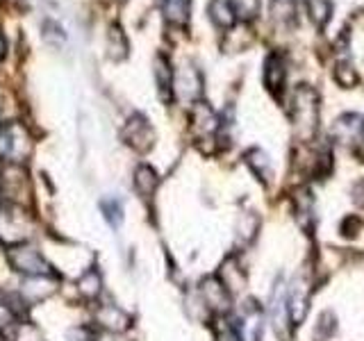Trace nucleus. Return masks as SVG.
Returning a JSON list of instances; mask_svg holds the SVG:
<instances>
[{"instance_id":"30","label":"nucleus","mask_w":364,"mask_h":341,"mask_svg":"<svg viewBox=\"0 0 364 341\" xmlns=\"http://www.w3.org/2000/svg\"><path fill=\"white\" fill-rule=\"evenodd\" d=\"M353 200L364 207V180L355 182V187H353Z\"/></svg>"},{"instance_id":"25","label":"nucleus","mask_w":364,"mask_h":341,"mask_svg":"<svg viewBox=\"0 0 364 341\" xmlns=\"http://www.w3.org/2000/svg\"><path fill=\"white\" fill-rule=\"evenodd\" d=\"M16 128H11V125H0V157H14L16 155V148H18V141H16Z\"/></svg>"},{"instance_id":"8","label":"nucleus","mask_w":364,"mask_h":341,"mask_svg":"<svg viewBox=\"0 0 364 341\" xmlns=\"http://www.w3.org/2000/svg\"><path fill=\"white\" fill-rule=\"evenodd\" d=\"M26 221H23L21 212H16L14 202L0 205V239L7 244H21L26 239Z\"/></svg>"},{"instance_id":"27","label":"nucleus","mask_w":364,"mask_h":341,"mask_svg":"<svg viewBox=\"0 0 364 341\" xmlns=\"http://www.w3.org/2000/svg\"><path fill=\"white\" fill-rule=\"evenodd\" d=\"M100 210H102V214H105V219L109 221L112 227L121 225V221H123V205H121V200L105 198V200L100 202Z\"/></svg>"},{"instance_id":"7","label":"nucleus","mask_w":364,"mask_h":341,"mask_svg":"<svg viewBox=\"0 0 364 341\" xmlns=\"http://www.w3.org/2000/svg\"><path fill=\"white\" fill-rule=\"evenodd\" d=\"M287 73V57L278 50L269 53L264 60V87L273 98H280L284 94Z\"/></svg>"},{"instance_id":"15","label":"nucleus","mask_w":364,"mask_h":341,"mask_svg":"<svg viewBox=\"0 0 364 341\" xmlns=\"http://www.w3.org/2000/svg\"><path fill=\"white\" fill-rule=\"evenodd\" d=\"M333 11H335L333 0H305V14L318 32H323L330 26Z\"/></svg>"},{"instance_id":"2","label":"nucleus","mask_w":364,"mask_h":341,"mask_svg":"<svg viewBox=\"0 0 364 341\" xmlns=\"http://www.w3.org/2000/svg\"><path fill=\"white\" fill-rule=\"evenodd\" d=\"M9 264L26 276H50V264L37 248L30 244H16L9 248Z\"/></svg>"},{"instance_id":"20","label":"nucleus","mask_w":364,"mask_h":341,"mask_svg":"<svg viewBox=\"0 0 364 341\" xmlns=\"http://www.w3.org/2000/svg\"><path fill=\"white\" fill-rule=\"evenodd\" d=\"M333 80L339 89H355L360 85V73L350 60L341 57V60H337L333 66Z\"/></svg>"},{"instance_id":"31","label":"nucleus","mask_w":364,"mask_h":341,"mask_svg":"<svg viewBox=\"0 0 364 341\" xmlns=\"http://www.w3.org/2000/svg\"><path fill=\"white\" fill-rule=\"evenodd\" d=\"M5 50H7V43H5L3 32H0V60H3V57H5Z\"/></svg>"},{"instance_id":"26","label":"nucleus","mask_w":364,"mask_h":341,"mask_svg":"<svg viewBox=\"0 0 364 341\" xmlns=\"http://www.w3.org/2000/svg\"><path fill=\"white\" fill-rule=\"evenodd\" d=\"M80 291H82L87 298H96V296L100 293L102 289V278H100V273L96 269H91L87 271L82 278H80Z\"/></svg>"},{"instance_id":"1","label":"nucleus","mask_w":364,"mask_h":341,"mask_svg":"<svg viewBox=\"0 0 364 341\" xmlns=\"http://www.w3.org/2000/svg\"><path fill=\"white\" fill-rule=\"evenodd\" d=\"M289 105L294 134L301 141H312L318 132V121H321V98H318L316 89L310 85H299L291 91Z\"/></svg>"},{"instance_id":"6","label":"nucleus","mask_w":364,"mask_h":341,"mask_svg":"<svg viewBox=\"0 0 364 341\" xmlns=\"http://www.w3.org/2000/svg\"><path fill=\"white\" fill-rule=\"evenodd\" d=\"M330 136H333V141L341 146H348V148L360 146L364 141V117L353 112L341 114L333 123V128H330Z\"/></svg>"},{"instance_id":"28","label":"nucleus","mask_w":364,"mask_h":341,"mask_svg":"<svg viewBox=\"0 0 364 341\" xmlns=\"http://www.w3.org/2000/svg\"><path fill=\"white\" fill-rule=\"evenodd\" d=\"M14 341H43V335H41V330L37 325L21 323V325H16Z\"/></svg>"},{"instance_id":"32","label":"nucleus","mask_w":364,"mask_h":341,"mask_svg":"<svg viewBox=\"0 0 364 341\" xmlns=\"http://www.w3.org/2000/svg\"><path fill=\"white\" fill-rule=\"evenodd\" d=\"M71 341H94V339H89V337H80V339H71Z\"/></svg>"},{"instance_id":"4","label":"nucleus","mask_w":364,"mask_h":341,"mask_svg":"<svg viewBox=\"0 0 364 341\" xmlns=\"http://www.w3.org/2000/svg\"><path fill=\"white\" fill-rule=\"evenodd\" d=\"M203 96V73L198 66L182 64L178 71H173V98L185 102H198Z\"/></svg>"},{"instance_id":"9","label":"nucleus","mask_w":364,"mask_h":341,"mask_svg":"<svg viewBox=\"0 0 364 341\" xmlns=\"http://www.w3.org/2000/svg\"><path fill=\"white\" fill-rule=\"evenodd\" d=\"M307 303H310V282L303 276H299L291 287L287 289V310H289V321L303 323V318L307 314Z\"/></svg>"},{"instance_id":"3","label":"nucleus","mask_w":364,"mask_h":341,"mask_svg":"<svg viewBox=\"0 0 364 341\" xmlns=\"http://www.w3.org/2000/svg\"><path fill=\"white\" fill-rule=\"evenodd\" d=\"M121 139L136 153H148L155 144V130L144 114H132L121 130Z\"/></svg>"},{"instance_id":"13","label":"nucleus","mask_w":364,"mask_h":341,"mask_svg":"<svg viewBox=\"0 0 364 341\" xmlns=\"http://www.w3.org/2000/svg\"><path fill=\"white\" fill-rule=\"evenodd\" d=\"M271 321L273 328L278 330V335H284V328L289 323V310H287V287L282 284V280H278L271 291Z\"/></svg>"},{"instance_id":"18","label":"nucleus","mask_w":364,"mask_h":341,"mask_svg":"<svg viewBox=\"0 0 364 341\" xmlns=\"http://www.w3.org/2000/svg\"><path fill=\"white\" fill-rule=\"evenodd\" d=\"M208 14H210V21L214 23V26L221 28V30H230L232 26H237V16H235V9L230 5V0H210Z\"/></svg>"},{"instance_id":"17","label":"nucleus","mask_w":364,"mask_h":341,"mask_svg":"<svg viewBox=\"0 0 364 341\" xmlns=\"http://www.w3.org/2000/svg\"><path fill=\"white\" fill-rule=\"evenodd\" d=\"M98 323L109 332H121L130 325V316L117 305H102L98 310Z\"/></svg>"},{"instance_id":"29","label":"nucleus","mask_w":364,"mask_h":341,"mask_svg":"<svg viewBox=\"0 0 364 341\" xmlns=\"http://www.w3.org/2000/svg\"><path fill=\"white\" fill-rule=\"evenodd\" d=\"M11 318H14V314H11V310L5 305V303H0V330L7 328L11 323Z\"/></svg>"},{"instance_id":"21","label":"nucleus","mask_w":364,"mask_h":341,"mask_svg":"<svg viewBox=\"0 0 364 341\" xmlns=\"http://www.w3.org/2000/svg\"><path fill=\"white\" fill-rule=\"evenodd\" d=\"M271 18L278 26H294L299 18V3L296 0H271Z\"/></svg>"},{"instance_id":"10","label":"nucleus","mask_w":364,"mask_h":341,"mask_svg":"<svg viewBox=\"0 0 364 341\" xmlns=\"http://www.w3.org/2000/svg\"><path fill=\"white\" fill-rule=\"evenodd\" d=\"M153 68H155L157 96H159V100L164 102V105H168V102L173 100V71H176V68L171 66L168 57L164 53H157L155 55Z\"/></svg>"},{"instance_id":"11","label":"nucleus","mask_w":364,"mask_h":341,"mask_svg":"<svg viewBox=\"0 0 364 341\" xmlns=\"http://www.w3.org/2000/svg\"><path fill=\"white\" fill-rule=\"evenodd\" d=\"M203 301L212 312H225L230 307V291L225 289V284L219 278H208L200 287Z\"/></svg>"},{"instance_id":"5","label":"nucleus","mask_w":364,"mask_h":341,"mask_svg":"<svg viewBox=\"0 0 364 341\" xmlns=\"http://www.w3.org/2000/svg\"><path fill=\"white\" fill-rule=\"evenodd\" d=\"M264 328V312L257 301H246L235 318V335L239 341H259Z\"/></svg>"},{"instance_id":"12","label":"nucleus","mask_w":364,"mask_h":341,"mask_svg":"<svg viewBox=\"0 0 364 341\" xmlns=\"http://www.w3.org/2000/svg\"><path fill=\"white\" fill-rule=\"evenodd\" d=\"M55 289H57V280L55 278L32 276V278H28L26 282H23L21 293H23V298H26V303L34 305V303H41V301L48 298L50 293H55Z\"/></svg>"},{"instance_id":"22","label":"nucleus","mask_w":364,"mask_h":341,"mask_svg":"<svg viewBox=\"0 0 364 341\" xmlns=\"http://www.w3.org/2000/svg\"><path fill=\"white\" fill-rule=\"evenodd\" d=\"M157 185H159V178H157L153 166H148V164L136 166V170H134V187H136V191H139L144 198H151L153 193H155V189H157Z\"/></svg>"},{"instance_id":"19","label":"nucleus","mask_w":364,"mask_h":341,"mask_svg":"<svg viewBox=\"0 0 364 341\" xmlns=\"http://www.w3.org/2000/svg\"><path fill=\"white\" fill-rule=\"evenodd\" d=\"M250 41H253V34L246 23H237L230 30H225V39H223V50L225 53H242L246 50Z\"/></svg>"},{"instance_id":"24","label":"nucleus","mask_w":364,"mask_h":341,"mask_svg":"<svg viewBox=\"0 0 364 341\" xmlns=\"http://www.w3.org/2000/svg\"><path fill=\"white\" fill-rule=\"evenodd\" d=\"M230 5L235 9L237 23H246V26H250V23L259 16L262 0H230Z\"/></svg>"},{"instance_id":"23","label":"nucleus","mask_w":364,"mask_h":341,"mask_svg":"<svg viewBox=\"0 0 364 341\" xmlns=\"http://www.w3.org/2000/svg\"><path fill=\"white\" fill-rule=\"evenodd\" d=\"M246 162L250 166V170L262 180V182H269L273 170H271V159L264 151H259V148H250L246 153Z\"/></svg>"},{"instance_id":"14","label":"nucleus","mask_w":364,"mask_h":341,"mask_svg":"<svg viewBox=\"0 0 364 341\" xmlns=\"http://www.w3.org/2000/svg\"><path fill=\"white\" fill-rule=\"evenodd\" d=\"M157 5L171 26L182 28L191 18V0H157Z\"/></svg>"},{"instance_id":"16","label":"nucleus","mask_w":364,"mask_h":341,"mask_svg":"<svg viewBox=\"0 0 364 341\" xmlns=\"http://www.w3.org/2000/svg\"><path fill=\"white\" fill-rule=\"evenodd\" d=\"M128 50H130V43L121 28V23H112L107 30V57L114 62H121L128 57Z\"/></svg>"}]
</instances>
